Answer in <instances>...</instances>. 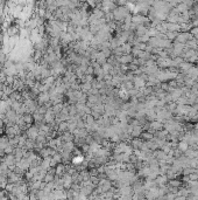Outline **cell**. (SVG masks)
I'll list each match as a JSON object with an SVG mask.
<instances>
[{"mask_svg":"<svg viewBox=\"0 0 198 200\" xmlns=\"http://www.w3.org/2000/svg\"><path fill=\"white\" fill-rule=\"evenodd\" d=\"M26 134H27V138L28 139H31V140H35L36 139V137L40 135V130H39V128L36 125H33L26 131Z\"/></svg>","mask_w":198,"mask_h":200,"instance_id":"1","label":"cell"},{"mask_svg":"<svg viewBox=\"0 0 198 200\" xmlns=\"http://www.w3.org/2000/svg\"><path fill=\"white\" fill-rule=\"evenodd\" d=\"M134 57L132 56V54H127V55H123L120 57H117V61L119 64H129L133 62Z\"/></svg>","mask_w":198,"mask_h":200,"instance_id":"2","label":"cell"},{"mask_svg":"<svg viewBox=\"0 0 198 200\" xmlns=\"http://www.w3.org/2000/svg\"><path fill=\"white\" fill-rule=\"evenodd\" d=\"M143 140L142 139H140V138H132L131 139V143H129V145L132 146L133 150H141V147L143 145Z\"/></svg>","mask_w":198,"mask_h":200,"instance_id":"3","label":"cell"},{"mask_svg":"<svg viewBox=\"0 0 198 200\" xmlns=\"http://www.w3.org/2000/svg\"><path fill=\"white\" fill-rule=\"evenodd\" d=\"M4 162H5V164L10 168H13V166H15L16 165V160H15V157H14V155H7L6 157L4 158Z\"/></svg>","mask_w":198,"mask_h":200,"instance_id":"4","label":"cell"},{"mask_svg":"<svg viewBox=\"0 0 198 200\" xmlns=\"http://www.w3.org/2000/svg\"><path fill=\"white\" fill-rule=\"evenodd\" d=\"M178 68H179V72H181V73H185V74H187L189 70L192 68V64H191V63H189V62H187V61H184L183 63H181V64H179V67H178Z\"/></svg>","mask_w":198,"mask_h":200,"instance_id":"5","label":"cell"},{"mask_svg":"<svg viewBox=\"0 0 198 200\" xmlns=\"http://www.w3.org/2000/svg\"><path fill=\"white\" fill-rule=\"evenodd\" d=\"M155 183L157 184V186H163V185H167L168 184V178L167 176H157L156 179H155Z\"/></svg>","mask_w":198,"mask_h":200,"instance_id":"6","label":"cell"},{"mask_svg":"<svg viewBox=\"0 0 198 200\" xmlns=\"http://www.w3.org/2000/svg\"><path fill=\"white\" fill-rule=\"evenodd\" d=\"M140 139H142L143 142L146 140V142H150V140H153L154 139V135L153 134H150V132H148V131H143L142 134H141V136L139 137Z\"/></svg>","mask_w":198,"mask_h":200,"instance_id":"7","label":"cell"},{"mask_svg":"<svg viewBox=\"0 0 198 200\" xmlns=\"http://www.w3.org/2000/svg\"><path fill=\"white\" fill-rule=\"evenodd\" d=\"M120 48H121V52H123V54H124V55L131 54V53H132V49H133L132 45H129L128 42H126V43H124L123 46H120Z\"/></svg>","mask_w":198,"mask_h":200,"instance_id":"8","label":"cell"},{"mask_svg":"<svg viewBox=\"0 0 198 200\" xmlns=\"http://www.w3.org/2000/svg\"><path fill=\"white\" fill-rule=\"evenodd\" d=\"M22 119L25 121V123H27L28 125H33L34 124V117L33 114H26V115L22 116Z\"/></svg>","mask_w":198,"mask_h":200,"instance_id":"9","label":"cell"},{"mask_svg":"<svg viewBox=\"0 0 198 200\" xmlns=\"http://www.w3.org/2000/svg\"><path fill=\"white\" fill-rule=\"evenodd\" d=\"M178 34H179V33H177V32H167V33H166V36H167V39L169 41L173 42L174 40H176Z\"/></svg>","mask_w":198,"mask_h":200,"instance_id":"10","label":"cell"},{"mask_svg":"<svg viewBox=\"0 0 198 200\" xmlns=\"http://www.w3.org/2000/svg\"><path fill=\"white\" fill-rule=\"evenodd\" d=\"M189 147H190V146L188 145V143H185V142H182V140H181V142H178L177 149H178V150H181L183 153H184V152L188 150Z\"/></svg>","mask_w":198,"mask_h":200,"instance_id":"11","label":"cell"},{"mask_svg":"<svg viewBox=\"0 0 198 200\" xmlns=\"http://www.w3.org/2000/svg\"><path fill=\"white\" fill-rule=\"evenodd\" d=\"M139 4H140V5H145V6H146V5H152L153 2H139ZM140 10H145V8H140ZM149 10H150V8H146V11H140V12H139L137 14H140V15L145 17L143 14H145V13H146V14H147V13L149 12Z\"/></svg>","mask_w":198,"mask_h":200,"instance_id":"12","label":"cell"},{"mask_svg":"<svg viewBox=\"0 0 198 200\" xmlns=\"http://www.w3.org/2000/svg\"><path fill=\"white\" fill-rule=\"evenodd\" d=\"M0 129H5V124H4L2 119H0Z\"/></svg>","mask_w":198,"mask_h":200,"instance_id":"13","label":"cell"}]
</instances>
